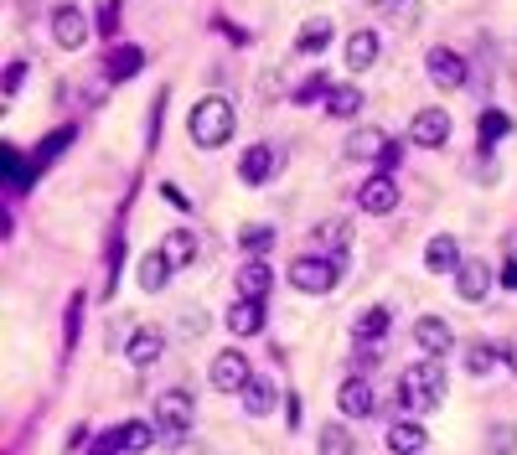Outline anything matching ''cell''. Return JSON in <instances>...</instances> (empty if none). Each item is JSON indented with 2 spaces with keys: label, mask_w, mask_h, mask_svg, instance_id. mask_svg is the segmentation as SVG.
Here are the masks:
<instances>
[{
  "label": "cell",
  "mask_w": 517,
  "mask_h": 455,
  "mask_svg": "<svg viewBox=\"0 0 517 455\" xmlns=\"http://www.w3.org/2000/svg\"><path fill=\"white\" fill-rule=\"evenodd\" d=\"M233 130H238V114H233V104H228L223 94H202V99L192 104V114H187V135H192L197 150L228 145Z\"/></svg>",
  "instance_id": "6da1fadb"
},
{
  "label": "cell",
  "mask_w": 517,
  "mask_h": 455,
  "mask_svg": "<svg viewBox=\"0 0 517 455\" xmlns=\"http://www.w3.org/2000/svg\"><path fill=\"white\" fill-rule=\"evenodd\" d=\"M399 399H404V409H414V414L440 409V404H445V357H419V362H409L404 378H399Z\"/></svg>",
  "instance_id": "7a4b0ae2"
},
{
  "label": "cell",
  "mask_w": 517,
  "mask_h": 455,
  "mask_svg": "<svg viewBox=\"0 0 517 455\" xmlns=\"http://www.w3.org/2000/svg\"><path fill=\"white\" fill-rule=\"evenodd\" d=\"M342 280H347V254H326V259L300 254V259L290 264V285H295L300 295H331Z\"/></svg>",
  "instance_id": "3957f363"
},
{
  "label": "cell",
  "mask_w": 517,
  "mask_h": 455,
  "mask_svg": "<svg viewBox=\"0 0 517 455\" xmlns=\"http://www.w3.org/2000/svg\"><path fill=\"white\" fill-rule=\"evenodd\" d=\"M150 419H156V430L161 440H187L192 435V424H197V404H192V393L187 388H166L156 393V404H150Z\"/></svg>",
  "instance_id": "277c9868"
},
{
  "label": "cell",
  "mask_w": 517,
  "mask_h": 455,
  "mask_svg": "<svg viewBox=\"0 0 517 455\" xmlns=\"http://www.w3.org/2000/svg\"><path fill=\"white\" fill-rule=\"evenodd\" d=\"M249 378H254L249 352H238V347H223L218 357H212V368H207L212 393H243V388H249Z\"/></svg>",
  "instance_id": "5b68a950"
},
{
  "label": "cell",
  "mask_w": 517,
  "mask_h": 455,
  "mask_svg": "<svg viewBox=\"0 0 517 455\" xmlns=\"http://www.w3.org/2000/svg\"><path fill=\"white\" fill-rule=\"evenodd\" d=\"M337 409H342L347 419H373V414H378V388H373V378H368V373H347L342 388H337Z\"/></svg>",
  "instance_id": "8992f818"
},
{
  "label": "cell",
  "mask_w": 517,
  "mask_h": 455,
  "mask_svg": "<svg viewBox=\"0 0 517 455\" xmlns=\"http://www.w3.org/2000/svg\"><path fill=\"white\" fill-rule=\"evenodd\" d=\"M424 73H430L435 88L455 94V88H466V57L455 52V47H430V57H424Z\"/></svg>",
  "instance_id": "52a82bcc"
},
{
  "label": "cell",
  "mask_w": 517,
  "mask_h": 455,
  "mask_svg": "<svg viewBox=\"0 0 517 455\" xmlns=\"http://www.w3.org/2000/svg\"><path fill=\"white\" fill-rule=\"evenodd\" d=\"M275 171H280V145H249L238 156V181L243 187H269Z\"/></svg>",
  "instance_id": "ba28073f"
},
{
  "label": "cell",
  "mask_w": 517,
  "mask_h": 455,
  "mask_svg": "<svg viewBox=\"0 0 517 455\" xmlns=\"http://www.w3.org/2000/svg\"><path fill=\"white\" fill-rule=\"evenodd\" d=\"M409 140H414L419 150H440V145L450 140V114H445L440 104L419 109V114L409 119Z\"/></svg>",
  "instance_id": "9c48e42d"
},
{
  "label": "cell",
  "mask_w": 517,
  "mask_h": 455,
  "mask_svg": "<svg viewBox=\"0 0 517 455\" xmlns=\"http://www.w3.org/2000/svg\"><path fill=\"white\" fill-rule=\"evenodd\" d=\"M357 207H362V212H373V218L393 212V207H399V181H393L388 171H383V176H368V181L357 187Z\"/></svg>",
  "instance_id": "30bf717a"
},
{
  "label": "cell",
  "mask_w": 517,
  "mask_h": 455,
  "mask_svg": "<svg viewBox=\"0 0 517 455\" xmlns=\"http://www.w3.org/2000/svg\"><path fill=\"white\" fill-rule=\"evenodd\" d=\"M455 295H461L466 306L492 295V264L486 259H461V269H455Z\"/></svg>",
  "instance_id": "8fae6325"
},
{
  "label": "cell",
  "mask_w": 517,
  "mask_h": 455,
  "mask_svg": "<svg viewBox=\"0 0 517 455\" xmlns=\"http://www.w3.org/2000/svg\"><path fill=\"white\" fill-rule=\"evenodd\" d=\"M161 352H166V331H161V326H135V331H130V342H125L130 368H156Z\"/></svg>",
  "instance_id": "7c38bea8"
},
{
  "label": "cell",
  "mask_w": 517,
  "mask_h": 455,
  "mask_svg": "<svg viewBox=\"0 0 517 455\" xmlns=\"http://www.w3.org/2000/svg\"><path fill=\"white\" fill-rule=\"evenodd\" d=\"M347 73H373L378 68V57H383V37L373 32V26H362V32L347 37Z\"/></svg>",
  "instance_id": "4fadbf2b"
},
{
  "label": "cell",
  "mask_w": 517,
  "mask_h": 455,
  "mask_svg": "<svg viewBox=\"0 0 517 455\" xmlns=\"http://www.w3.org/2000/svg\"><path fill=\"white\" fill-rule=\"evenodd\" d=\"M414 347H419L424 357H450V352H455V331H450L440 316H419V321H414Z\"/></svg>",
  "instance_id": "5bb4252c"
},
{
  "label": "cell",
  "mask_w": 517,
  "mask_h": 455,
  "mask_svg": "<svg viewBox=\"0 0 517 455\" xmlns=\"http://www.w3.org/2000/svg\"><path fill=\"white\" fill-rule=\"evenodd\" d=\"M52 42L63 47V52H78L88 42V16L78 6H57L52 11Z\"/></svg>",
  "instance_id": "9a60e30c"
},
{
  "label": "cell",
  "mask_w": 517,
  "mask_h": 455,
  "mask_svg": "<svg viewBox=\"0 0 517 455\" xmlns=\"http://www.w3.org/2000/svg\"><path fill=\"white\" fill-rule=\"evenodd\" d=\"M424 445H430V430L419 424V414L388 424V450H393V455H424Z\"/></svg>",
  "instance_id": "2e32d148"
},
{
  "label": "cell",
  "mask_w": 517,
  "mask_h": 455,
  "mask_svg": "<svg viewBox=\"0 0 517 455\" xmlns=\"http://www.w3.org/2000/svg\"><path fill=\"white\" fill-rule=\"evenodd\" d=\"M383 150H388V135L378 125H357L347 135V145H342V156L347 161H383Z\"/></svg>",
  "instance_id": "e0dca14e"
},
{
  "label": "cell",
  "mask_w": 517,
  "mask_h": 455,
  "mask_svg": "<svg viewBox=\"0 0 517 455\" xmlns=\"http://www.w3.org/2000/svg\"><path fill=\"white\" fill-rule=\"evenodd\" d=\"M424 269H430V275H455V269H461V244H455V233H435L430 244H424Z\"/></svg>",
  "instance_id": "ac0fdd59"
},
{
  "label": "cell",
  "mask_w": 517,
  "mask_h": 455,
  "mask_svg": "<svg viewBox=\"0 0 517 455\" xmlns=\"http://www.w3.org/2000/svg\"><path fill=\"white\" fill-rule=\"evenodd\" d=\"M140 68H145V52H140L135 42H125V47H109V57H104V78H109V83L140 78Z\"/></svg>",
  "instance_id": "d6986e66"
},
{
  "label": "cell",
  "mask_w": 517,
  "mask_h": 455,
  "mask_svg": "<svg viewBox=\"0 0 517 455\" xmlns=\"http://www.w3.org/2000/svg\"><path fill=\"white\" fill-rule=\"evenodd\" d=\"M161 254L171 259V269H192L197 264V233L192 228H166V238H161Z\"/></svg>",
  "instance_id": "ffe728a7"
},
{
  "label": "cell",
  "mask_w": 517,
  "mask_h": 455,
  "mask_svg": "<svg viewBox=\"0 0 517 455\" xmlns=\"http://www.w3.org/2000/svg\"><path fill=\"white\" fill-rule=\"evenodd\" d=\"M228 331H233V337H259V331H264V300H233V306H228Z\"/></svg>",
  "instance_id": "44dd1931"
},
{
  "label": "cell",
  "mask_w": 517,
  "mask_h": 455,
  "mask_svg": "<svg viewBox=\"0 0 517 455\" xmlns=\"http://www.w3.org/2000/svg\"><path fill=\"white\" fill-rule=\"evenodd\" d=\"M171 275H176V269H171V259H166L161 249H150V254L140 259V269H135V280H140L145 295H161V290L171 285Z\"/></svg>",
  "instance_id": "7402d4cb"
},
{
  "label": "cell",
  "mask_w": 517,
  "mask_h": 455,
  "mask_svg": "<svg viewBox=\"0 0 517 455\" xmlns=\"http://www.w3.org/2000/svg\"><path fill=\"white\" fill-rule=\"evenodd\" d=\"M233 285H238V295H243V300H264V295H269V285H275V275H269V264H264V259H243V269L233 275Z\"/></svg>",
  "instance_id": "603a6c76"
},
{
  "label": "cell",
  "mask_w": 517,
  "mask_h": 455,
  "mask_svg": "<svg viewBox=\"0 0 517 455\" xmlns=\"http://www.w3.org/2000/svg\"><path fill=\"white\" fill-rule=\"evenodd\" d=\"M362 104H368V99H362V88H357V83H331V94L321 99V109H326L331 119H357V114H362Z\"/></svg>",
  "instance_id": "cb8c5ba5"
},
{
  "label": "cell",
  "mask_w": 517,
  "mask_h": 455,
  "mask_svg": "<svg viewBox=\"0 0 517 455\" xmlns=\"http://www.w3.org/2000/svg\"><path fill=\"white\" fill-rule=\"evenodd\" d=\"M275 404H280V388L269 383L264 373H254V378H249V388H243V409H249V419L275 414Z\"/></svg>",
  "instance_id": "d4e9b609"
},
{
  "label": "cell",
  "mask_w": 517,
  "mask_h": 455,
  "mask_svg": "<svg viewBox=\"0 0 517 455\" xmlns=\"http://www.w3.org/2000/svg\"><path fill=\"white\" fill-rule=\"evenodd\" d=\"M331 37H337V26H331V16H311L306 26H300V37H295V52L300 57H316L331 47Z\"/></svg>",
  "instance_id": "484cf974"
},
{
  "label": "cell",
  "mask_w": 517,
  "mask_h": 455,
  "mask_svg": "<svg viewBox=\"0 0 517 455\" xmlns=\"http://www.w3.org/2000/svg\"><path fill=\"white\" fill-rule=\"evenodd\" d=\"M316 244H321L326 254H347V244H352V223H347V218H326V223H316Z\"/></svg>",
  "instance_id": "4316f807"
},
{
  "label": "cell",
  "mask_w": 517,
  "mask_h": 455,
  "mask_svg": "<svg viewBox=\"0 0 517 455\" xmlns=\"http://www.w3.org/2000/svg\"><path fill=\"white\" fill-rule=\"evenodd\" d=\"M316 455H357V440H352L347 424H326L316 435Z\"/></svg>",
  "instance_id": "83f0119b"
},
{
  "label": "cell",
  "mask_w": 517,
  "mask_h": 455,
  "mask_svg": "<svg viewBox=\"0 0 517 455\" xmlns=\"http://www.w3.org/2000/svg\"><path fill=\"white\" fill-rule=\"evenodd\" d=\"M156 440H161L156 419H130V424H125V455H145Z\"/></svg>",
  "instance_id": "f1b7e54d"
},
{
  "label": "cell",
  "mask_w": 517,
  "mask_h": 455,
  "mask_svg": "<svg viewBox=\"0 0 517 455\" xmlns=\"http://www.w3.org/2000/svg\"><path fill=\"white\" fill-rule=\"evenodd\" d=\"M238 249L249 254V259H264L269 249H275V228H264V223H249L238 233Z\"/></svg>",
  "instance_id": "f546056e"
},
{
  "label": "cell",
  "mask_w": 517,
  "mask_h": 455,
  "mask_svg": "<svg viewBox=\"0 0 517 455\" xmlns=\"http://www.w3.org/2000/svg\"><path fill=\"white\" fill-rule=\"evenodd\" d=\"M486 455H517V424L512 419H497L486 430Z\"/></svg>",
  "instance_id": "4dcf8cb0"
},
{
  "label": "cell",
  "mask_w": 517,
  "mask_h": 455,
  "mask_svg": "<svg viewBox=\"0 0 517 455\" xmlns=\"http://www.w3.org/2000/svg\"><path fill=\"white\" fill-rule=\"evenodd\" d=\"M383 331H388V311H383V306H373V311H362V316H357L352 337H357V342H383Z\"/></svg>",
  "instance_id": "1f68e13d"
},
{
  "label": "cell",
  "mask_w": 517,
  "mask_h": 455,
  "mask_svg": "<svg viewBox=\"0 0 517 455\" xmlns=\"http://www.w3.org/2000/svg\"><path fill=\"white\" fill-rule=\"evenodd\" d=\"M476 130H481V145H486V150H497V140H502V135L512 130V119H507L502 109H486Z\"/></svg>",
  "instance_id": "d6a6232c"
},
{
  "label": "cell",
  "mask_w": 517,
  "mask_h": 455,
  "mask_svg": "<svg viewBox=\"0 0 517 455\" xmlns=\"http://www.w3.org/2000/svg\"><path fill=\"white\" fill-rule=\"evenodd\" d=\"M492 368H497V352L486 347V342H471V347H466V373H471V378H486Z\"/></svg>",
  "instance_id": "836d02e7"
},
{
  "label": "cell",
  "mask_w": 517,
  "mask_h": 455,
  "mask_svg": "<svg viewBox=\"0 0 517 455\" xmlns=\"http://www.w3.org/2000/svg\"><path fill=\"white\" fill-rule=\"evenodd\" d=\"M378 362H383L378 342H357L352 347V373H378Z\"/></svg>",
  "instance_id": "e575fe53"
},
{
  "label": "cell",
  "mask_w": 517,
  "mask_h": 455,
  "mask_svg": "<svg viewBox=\"0 0 517 455\" xmlns=\"http://www.w3.org/2000/svg\"><path fill=\"white\" fill-rule=\"evenodd\" d=\"M73 140V125H63V130H52L47 140H42V150H37V166H47V161H57L63 156V145Z\"/></svg>",
  "instance_id": "d590c367"
},
{
  "label": "cell",
  "mask_w": 517,
  "mask_h": 455,
  "mask_svg": "<svg viewBox=\"0 0 517 455\" xmlns=\"http://www.w3.org/2000/svg\"><path fill=\"white\" fill-rule=\"evenodd\" d=\"M125 450V424H114V430H104L94 445H88V455H119Z\"/></svg>",
  "instance_id": "8d00e7d4"
},
{
  "label": "cell",
  "mask_w": 517,
  "mask_h": 455,
  "mask_svg": "<svg viewBox=\"0 0 517 455\" xmlns=\"http://www.w3.org/2000/svg\"><path fill=\"white\" fill-rule=\"evenodd\" d=\"M326 94H331V83H326L321 73H316V78H306L300 88H290V99H295V104H311V99H326Z\"/></svg>",
  "instance_id": "74e56055"
},
{
  "label": "cell",
  "mask_w": 517,
  "mask_h": 455,
  "mask_svg": "<svg viewBox=\"0 0 517 455\" xmlns=\"http://www.w3.org/2000/svg\"><path fill=\"white\" fill-rule=\"evenodd\" d=\"M83 306H88L83 295H73V300H68V331H63V347H68V352L78 347V326H83Z\"/></svg>",
  "instance_id": "f35d334b"
},
{
  "label": "cell",
  "mask_w": 517,
  "mask_h": 455,
  "mask_svg": "<svg viewBox=\"0 0 517 455\" xmlns=\"http://www.w3.org/2000/svg\"><path fill=\"white\" fill-rule=\"evenodd\" d=\"M0 156H6V176H11V187L21 192V187H26V166H21V156H16V145H6Z\"/></svg>",
  "instance_id": "ab89813d"
},
{
  "label": "cell",
  "mask_w": 517,
  "mask_h": 455,
  "mask_svg": "<svg viewBox=\"0 0 517 455\" xmlns=\"http://www.w3.org/2000/svg\"><path fill=\"white\" fill-rule=\"evenodd\" d=\"M99 32H104V37L119 32V0H104V6H99Z\"/></svg>",
  "instance_id": "60d3db41"
},
{
  "label": "cell",
  "mask_w": 517,
  "mask_h": 455,
  "mask_svg": "<svg viewBox=\"0 0 517 455\" xmlns=\"http://www.w3.org/2000/svg\"><path fill=\"white\" fill-rule=\"evenodd\" d=\"M21 78H26V63H11V73H6V94H16Z\"/></svg>",
  "instance_id": "b9f144b4"
},
{
  "label": "cell",
  "mask_w": 517,
  "mask_h": 455,
  "mask_svg": "<svg viewBox=\"0 0 517 455\" xmlns=\"http://www.w3.org/2000/svg\"><path fill=\"white\" fill-rule=\"evenodd\" d=\"M259 94H264V99H275V94H280V73H264V83H259Z\"/></svg>",
  "instance_id": "7bdbcfd3"
},
{
  "label": "cell",
  "mask_w": 517,
  "mask_h": 455,
  "mask_svg": "<svg viewBox=\"0 0 517 455\" xmlns=\"http://www.w3.org/2000/svg\"><path fill=\"white\" fill-rule=\"evenodd\" d=\"M502 285H517V264H512V259L502 264Z\"/></svg>",
  "instance_id": "ee69618b"
},
{
  "label": "cell",
  "mask_w": 517,
  "mask_h": 455,
  "mask_svg": "<svg viewBox=\"0 0 517 455\" xmlns=\"http://www.w3.org/2000/svg\"><path fill=\"white\" fill-rule=\"evenodd\" d=\"M362 6H393V0H362Z\"/></svg>",
  "instance_id": "f6af8a7d"
}]
</instances>
